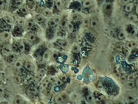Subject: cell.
Listing matches in <instances>:
<instances>
[{"instance_id":"c3c4849f","label":"cell","mask_w":138,"mask_h":104,"mask_svg":"<svg viewBox=\"0 0 138 104\" xmlns=\"http://www.w3.org/2000/svg\"><path fill=\"white\" fill-rule=\"evenodd\" d=\"M35 1H36L37 2H40V1H41V0H35Z\"/></svg>"},{"instance_id":"74e56055","label":"cell","mask_w":138,"mask_h":104,"mask_svg":"<svg viewBox=\"0 0 138 104\" xmlns=\"http://www.w3.org/2000/svg\"><path fill=\"white\" fill-rule=\"evenodd\" d=\"M104 97L103 95H99L98 97L97 98V100L98 101H102V100H104Z\"/></svg>"},{"instance_id":"f35d334b","label":"cell","mask_w":138,"mask_h":104,"mask_svg":"<svg viewBox=\"0 0 138 104\" xmlns=\"http://www.w3.org/2000/svg\"><path fill=\"white\" fill-rule=\"evenodd\" d=\"M127 100L129 101V102L132 103L134 100V98L132 96H129L127 97Z\"/></svg>"},{"instance_id":"ee69618b","label":"cell","mask_w":138,"mask_h":104,"mask_svg":"<svg viewBox=\"0 0 138 104\" xmlns=\"http://www.w3.org/2000/svg\"><path fill=\"white\" fill-rule=\"evenodd\" d=\"M49 81L51 82H52V83H54L56 82V79H55L54 78H53V77H51L50 80H49Z\"/></svg>"},{"instance_id":"7402d4cb","label":"cell","mask_w":138,"mask_h":104,"mask_svg":"<svg viewBox=\"0 0 138 104\" xmlns=\"http://www.w3.org/2000/svg\"><path fill=\"white\" fill-rule=\"evenodd\" d=\"M126 86L130 89H132L135 86V84H134V81H127L126 84Z\"/></svg>"},{"instance_id":"d590c367","label":"cell","mask_w":138,"mask_h":104,"mask_svg":"<svg viewBox=\"0 0 138 104\" xmlns=\"http://www.w3.org/2000/svg\"><path fill=\"white\" fill-rule=\"evenodd\" d=\"M55 82H56V85H57V86H61V85L64 84V83H63V82L61 80H60V79H58V80H56Z\"/></svg>"},{"instance_id":"30bf717a","label":"cell","mask_w":138,"mask_h":104,"mask_svg":"<svg viewBox=\"0 0 138 104\" xmlns=\"http://www.w3.org/2000/svg\"><path fill=\"white\" fill-rule=\"evenodd\" d=\"M93 5V2L92 0H84L83 2V6L85 8H88Z\"/></svg>"},{"instance_id":"3957f363","label":"cell","mask_w":138,"mask_h":104,"mask_svg":"<svg viewBox=\"0 0 138 104\" xmlns=\"http://www.w3.org/2000/svg\"><path fill=\"white\" fill-rule=\"evenodd\" d=\"M134 8V4L133 3L129 2L124 6V11L127 13H130L133 10Z\"/></svg>"},{"instance_id":"e575fe53","label":"cell","mask_w":138,"mask_h":104,"mask_svg":"<svg viewBox=\"0 0 138 104\" xmlns=\"http://www.w3.org/2000/svg\"><path fill=\"white\" fill-rule=\"evenodd\" d=\"M15 81L17 84H19L21 82V77L19 76H17L15 77Z\"/></svg>"},{"instance_id":"5bb4252c","label":"cell","mask_w":138,"mask_h":104,"mask_svg":"<svg viewBox=\"0 0 138 104\" xmlns=\"http://www.w3.org/2000/svg\"><path fill=\"white\" fill-rule=\"evenodd\" d=\"M57 43L58 46L61 48H65L67 46V42L64 40H58Z\"/></svg>"},{"instance_id":"d6986e66","label":"cell","mask_w":138,"mask_h":104,"mask_svg":"<svg viewBox=\"0 0 138 104\" xmlns=\"http://www.w3.org/2000/svg\"><path fill=\"white\" fill-rule=\"evenodd\" d=\"M72 52L74 53H78L80 52V47L78 45L74 44L72 48Z\"/></svg>"},{"instance_id":"f546056e","label":"cell","mask_w":138,"mask_h":104,"mask_svg":"<svg viewBox=\"0 0 138 104\" xmlns=\"http://www.w3.org/2000/svg\"><path fill=\"white\" fill-rule=\"evenodd\" d=\"M4 21L5 22V23H7L8 24H9V25H10L12 24V19L10 18V17H5V18L4 19Z\"/></svg>"},{"instance_id":"8d00e7d4","label":"cell","mask_w":138,"mask_h":104,"mask_svg":"<svg viewBox=\"0 0 138 104\" xmlns=\"http://www.w3.org/2000/svg\"><path fill=\"white\" fill-rule=\"evenodd\" d=\"M80 19V16L78 14L74 15V17H73V20H74V21H79V20Z\"/></svg>"},{"instance_id":"cb8c5ba5","label":"cell","mask_w":138,"mask_h":104,"mask_svg":"<svg viewBox=\"0 0 138 104\" xmlns=\"http://www.w3.org/2000/svg\"><path fill=\"white\" fill-rule=\"evenodd\" d=\"M118 39L120 40H123L125 39V34L123 32H120L118 33Z\"/></svg>"},{"instance_id":"836d02e7","label":"cell","mask_w":138,"mask_h":104,"mask_svg":"<svg viewBox=\"0 0 138 104\" xmlns=\"http://www.w3.org/2000/svg\"><path fill=\"white\" fill-rule=\"evenodd\" d=\"M33 26H34V23H33L32 21H28V23H27V27H28V28H29V29H31V28H33Z\"/></svg>"},{"instance_id":"ac0fdd59","label":"cell","mask_w":138,"mask_h":104,"mask_svg":"<svg viewBox=\"0 0 138 104\" xmlns=\"http://www.w3.org/2000/svg\"><path fill=\"white\" fill-rule=\"evenodd\" d=\"M56 102L57 104H63V103L64 102V100L63 99L61 94L58 95L56 97Z\"/></svg>"},{"instance_id":"4dcf8cb0","label":"cell","mask_w":138,"mask_h":104,"mask_svg":"<svg viewBox=\"0 0 138 104\" xmlns=\"http://www.w3.org/2000/svg\"><path fill=\"white\" fill-rule=\"evenodd\" d=\"M22 31H23V30H22V28L20 26H17L15 28V32L17 34H21L22 33Z\"/></svg>"},{"instance_id":"ab89813d","label":"cell","mask_w":138,"mask_h":104,"mask_svg":"<svg viewBox=\"0 0 138 104\" xmlns=\"http://www.w3.org/2000/svg\"><path fill=\"white\" fill-rule=\"evenodd\" d=\"M61 96L63 97V99L64 100V101H65V100H67L68 96H67V95L66 93H62L61 94Z\"/></svg>"},{"instance_id":"7dc6e473","label":"cell","mask_w":138,"mask_h":104,"mask_svg":"<svg viewBox=\"0 0 138 104\" xmlns=\"http://www.w3.org/2000/svg\"><path fill=\"white\" fill-rule=\"evenodd\" d=\"M2 64H3V63H2L1 61L0 60V67L1 66H2Z\"/></svg>"},{"instance_id":"52a82bcc","label":"cell","mask_w":138,"mask_h":104,"mask_svg":"<svg viewBox=\"0 0 138 104\" xmlns=\"http://www.w3.org/2000/svg\"><path fill=\"white\" fill-rule=\"evenodd\" d=\"M58 23H59L58 18H52L49 21V27L51 28H55V27H56Z\"/></svg>"},{"instance_id":"7c38bea8","label":"cell","mask_w":138,"mask_h":104,"mask_svg":"<svg viewBox=\"0 0 138 104\" xmlns=\"http://www.w3.org/2000/svg\"><path fill=\"white\" fill-rule=\"evenodd\" d=\"M14 66L15 68L17 69V70H20L23 69V63L22 62V61L19 60H15L14 62Z\"/></svg>"},{"instance_id":"f6af8a7d","label":"cell","mask_w":138,"mask_h":104,"mask_svg":"<svg viewBox=\"0 0 138 104\" xmlns=\"http://www.w3.org/2000/svg\"><path fill=\"white\" fill-rule=\"evenodd\" d=\"M135 12H136V14H138V5H136V7Z\"/></svg>"},{"instance_id":"1f68e13d","label":"cell","mask_w":138,"mask_h":104,"mask_svg":"<svg viewBox=\"0 0 138 104\" xmlns=\"http://www.w3.org/2000/svg\"><path fill=\"white\" fill-rule=\"evenodd\" d=\"M50 57V54L48 52H46L43 55V59L44 60H48Z\"/></svg>"},{"instance_id":"44dd1931","label":"cell","mask_w":138,"mask_h":104,"mask_svg":"<svg viewBox=\"0 0 138 104\" xmlns=\"http://www.w3.org/2000/svg\"><path fill=\"white\" fill-rule=\"evenodd\" d=\"M126 45L129 48H132L136 46V43L135 41H128Z\"/></svg>"},{"instance_id":"9c48e42d","label":"cell","mask_w":138,"mask_h":104,"mask_svg":"<svg viewBox=\"0 0 138 104\" xmlns=\"http://www.w3.org/2000/svg\"><path fill=\"white\" fill-rule=\"evenodd\" d=\"M10 27H11V25L5 23L4 21L0 22V28L3 31H8V30H10Z\"/></svg>"},{"instance_id":"2e32d148","label":"cell","mask_w":138,"mask_h":104,"mask_svg":"<svg viewBox=\"0 0 138 104\" xmlns=\"http://www.w3.org/2000/svg\"><path fill=\"white\" fill-rule=\"evenodd\" d=\"M60 26L61 27V29L64 30H65L67 28V22L65 20H63L60 22Z\"/></svg>"},{"instance_id":"603a6c76","label":"cell","mask_w":138,"mask_h":104,"mask_svg":"<svg viewBox=\"0 0 138 104\" xmlns=\"http://www.w3.org/2000/svg\"><path fill=\"white\" fill-rule=\"evenodd\" d=\"M42 14L44 16H46V17H50L52 14L51 11L48 10H44V11H42Z\"/></svg>"},{"instance_id":"d4e9b609","label":"cell","mask_w":138,"mask_h":104,"mask_svg":"<svg viewBox=\"0 0 138 104\" xmlns=\"http://www.w3.org/2000/svg\"><path fill=\"white\" fill-rule=\"evenodd\" d=\"M136 79V77L133 74H130V75H129L127 77V79L129 81H134Z\"/></svg>"},{"instance_id":"4316f807","label":"cell","mask_w":138,"mask_h":104,"mask_svg":"<svg viewBox=\"0 0 138 104\" xmlns=\"http://www.w3.org/2000/svg\"><path fill=\"white\" fill-rule=\"evenodd\" d=\"M67 28H68L69 31L70 32H72L74 29V25L72 23H70L67 24Z\"/></svg>"},{"instance_id":"bcb514c9","label":"cell","mask_w":138,"mask_h":104,"mask_svg":"<svg viewBox=\"0 0 138 104\" xmlns=\"http://www.w3.org/2000/svg\"><path fill=\"white\" fill-rule=\"evenodd\" d=\"M61 1H62L64 2V3H68V2H69L70 0H61Z\"/></svg>"},{"instance_id":"83f0119b","label":"cell","mask_w":138,"mask_h":104,"mask_svg":"<svg viewBox=\"0 0 138 104\" xmlns=\"http://www.w3.org/2000/svg\"><path fill=\"white\" fill-rule=\"evenodd\" d=\"M5 94V88L2 85H0V96H3Z\"/></svg>"},{"instance_id":"e0dca14e","label":"cell","mask_w":138,"mask_h":104,"mask_svg":"<svg viewBox=\"0 0 138 104\" xmlns=\"http://www.w3.org/2000/svg\"><path fill=\"white\" fill-rule=\"evenodd\" d=\"M49 83H50L49 79H47V80H44V81L41 83V86H40V89H41V90L45 89L48 86Z\"/></svg>"},{"instance_id":"4fadbf2b","label":"cell","mask_w":138,"mask_h":104,"mask_svg":"<svg viewBox=\"0 0 138 104\" xmlns=\"http://www.w3.org/2000/svg\"><path fill=\"white\" fill-rule=\"evenodd\" d=\"M24 68L26 70L29 72H32L34 70V66L30 62H26L24 64Z\"/></svg>"},{"instance_id":"b9f144b4","label":"cell","mask_w":138,"mask_h":104,"mask_svg":"<svg viewBox=\"0 0 138 104\" xmlns=\"http://www.w3.org/2000/svg\"><path fill=\"white\" fill-rule=\"evenodd\" d=\"M21 12H23V13H24V14H26V12H27V10L26 7L22 8L21 9Z\"/></svg>"},{"instance_id":"8fae6325","label":"cell","mask_w":138,"mask_h":104,"mask_svg":"<svg viewBox=\"0 0 138 104\" xmlns=\"http://www.w3.org/2000/svg\"><path fill=\"white\" fill-rule=\"evenodd\" d=\"M34 20L36 21V23H38V24H41L44 21V18L42 15L37 14L34 17Z\"/></svg>"},{"instance_id":"d6a6232c","label":"cell","mask_w":138,"mask_h":104,"mask_svg":"<svg viewBox=\"0 0 138 104\" xmlns=\"http://www.w3.org/2000/svg\"><path fill=\"white\" fill-rule=\"evenodd\" d=\"M130 1V0H120V4H121L122 5L125 6L126 4L129 3Z\"/></svg>"},{"instance_id":"9a60e30c","label":"cell","mask_w":138,"mask_h":104,"mask_svg":"<svg viewBox=\"0 0 138 104\" xmlns=\"http://www.w3.org/2000/svg\"><path fill=\"white\" fill-rule=\"evenodd\" d=\"M128 18L130 21L133 23H137L138 22V17L137 14H130L129 15Z\"/></svg>"},{"instance_id":"ffe728a7","label":"cell","mask_w":138,"mask_h":104,"mask_svg":"<svg viewBox=\"0 0 138 104\" xmlns=\"http://www.w3.org/2000/svg\"><path fill=\"white\" fill-rule=\"evenodd\" d=\"M55 5H56V7L57 9L60 10L63 6V3H62L61 0H56L55 2Z\"/></svg>"},{"instance_id":"ba28073f","label":"cell","mask_w":138,"mask_h":104,"mask_svg":"<svg viewBox=\"0 0 138 104\" xmlns=\"http://www.w3.org/2000/svg\"><path fill=\"white\" fill-rule=\"evenodd\" d=\"M90 25L92 28L94 30H97L99 28V23L97 21L95 18H92L90 21Z\"/></svg>"},{"instance_id":"6da1fadb","label":"cell","mask_w":138,"mask_h":104,"mask_svg":"<svg viewBox=\"0 0 138 104\" xmlns=\"http://www.w3.org/2000/svg\"><path fill=\"white\" fill-rule=\"evenodd\" d=\"M13 51H12V47L10 44H5L1 48V54L3 56L5 57H8L9 56L12 54Z\"/></svg>"},{"instance_id":"7a4b0ae2","label":"cell","mask_w":138,"mask_h":104,"mask_svg":"<svg viewBox=\"0 0 138 104\" xmlns=\"http://www.w3.org/2000/svg\"><path fill=\"white\" fill-rule=\"evenodd\" d=\"M11 39V34L8 31H3L0 33V39L3 41H8Z\"/></svg>"},{"instance_id":"484cf974","label":"cell","mask_w":138,"mask_h":104,"mask_svg":"<svg viewBox=\"0 0 138 104\" xmlns=\"http://www.w3.org/2000/svg\"><path fill=\"white\" fill-rule=\"evenodd\" d=\"M57 34H58V36L59 37H63L65 36V32L64 30L60 29L58 32Z\"/></svg>"},{"instance_id":"8992f818","label":"cell","mask_w":138,"mask_h":104,"mask_svg":"<svg viewBox=\"0 0 138 104\" xmlns=\"http://www.w3.org/2000/svg\"><path fill=\"white\" fill-rule=\"evenodd\" d=\"M27 102L26 101V99L24 98H23L21 96H17L14 98V103L15 104H26Z\"/></svg>"},{"instance_id":"f1b7e54d","label":"cell","mask_w":138,"mask_h":104,"mask_svg":"<svg viewBox=\"0 0 138 104\" xmlns=\"http://www.w3.org/2000/svg\"><path fill=\"white\" fill-rule=\"evenodd\" d=\"M86 99H87V100H88V102H94V100H95V98H94L93 96L90 94L86 96Z\"/></svg>"},{"instance_id":"7bdbcfd3","label":"cell","mask_w":138,"mask_h":104,"mask_svg":"<svg viewBox=\"0 0 138 104\" xmlns=\"http://www.w3.org/2000/svg\"><path fill=\"white\" fill-rule=\"evenodd\" d=\"M97 88L99 89H102V88H103V85H102V84L100 82L98 83V84H97Z\"/></svg>"},{"instance_id":"60d3db41","label":"cell","mask_w":138,"mask_h":104,"mask_svg":"<svg viewBox=\"0 0 138 104\" xmlns=\"http://www.w3.org/2000/svg\"><path fill=\"white\" fill-rule=\"evenodd\" d=\"M84 24L85 25H88L90 24V21L88 18H85L84 20Z\"/></svg>"},{"instance_id":"5b68a950","label":"cell","mask_w":138,"mask_h":104,"mask_svg":"<svg viewBox=\"0 0 138 104\" xmlns=\"http://www.w3.org/2000/svg\"><path fill=\"white\" fill-rule=\"evenodd\" d=\"M104 11L106 14H111L113 10V4L110 3H106L103 7Z\"/></svg>"},{"instance_id":"277c9868","label":"cell","mask_w":138,"mask_h":104,"mask_svg":"<svg viewBox=\"0 0 138 104\" xmlns=\"http://www.w3.org/2000/svg\"><path fill=\"white\" fill-rule=\"evenodd\" d=\"M26 38L30 42H34L36 40L37 36L34 33L32 32H28L26 34Z\"/></svg>"}]
</instances>
